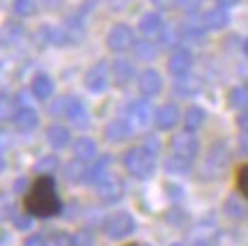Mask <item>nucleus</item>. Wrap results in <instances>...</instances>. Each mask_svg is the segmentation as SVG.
Listing matches in <instances>:
<instances>
[{
    "mask_svg": "<svg viewBox=\"0 0 248 246\" xmlns=\"http://www.w3.org/2000/svg\"><path fill=\"white\" fill-rule=\"evenodd\" d=\"M23 210L37 219H51L62 212V202L58 198L53 175H39L28 186L26 198H23Z\"/></svg>",
    "mask_w": 248,
    "mask_h": 246,
    "instance_id": "f257e3e1",
    "label": "nucleus"
},
{
    "mask_svg": "<svg viewBox=\"0 0 248 246\" xmlns=\"http://www.w3.org/2000/svg\"><path fill=\"white\" fill-rule=\"evenodd\" d=\"M124 168H126V173L136 180H152L154 173H156V159L152 152L142 148H131L124 152Z\"/></svg>",
    "mask_w": 248,
    "mask_h": 246,
    "instance_id": "f03ea898",
    "label": "nucleus"
},
{
    "mask_svg": "<svg viewBox=\"0 0 248 246\" xmlns=\"http://www.w3.org/2000/svg\"><path fill=\"white\" fill-rule=\"evenodd\" d=\"M133 230H136V219H133L129 212H113L106 221H104V232L108 239H124L129 237Z\"/></svg>",
    "mask_w": 248,
    "mask_h": 246,
    "instance_id": "7ed1b4c3",
    "label": "nucleus"
},
{
    "mask_svg": "<svg viewBox=\"0 0 248 246\" xmlns=\"http://www.w3.org/2000/svg\"><path fill=\"white\" fill-rule=\"evenodd\" d=\"M133 44H136V35H133V30L126 23H115V26L108 30L106 46L113 53L129 51V49H133Z\"/></svg>",
    "mask_w": 248,
    "mask_h": 246,
    "instance_id": "20e7f679",
    "label": "nucleus"
},
{
    "mask_svg": "<svg viewBox=\"0 0 248 246\" xmlns=\"http://www.w3.org/2000/svg\"><path fill=\"white\" fill-rule=\"evenodd\" d=\"M97 196L101 202L115 205V202L122 200V196H124V182L115 175V173H108V175L97 184Z\"/></svg>",
    "mask_w": 248,
    "mask_h": 246,
    "instance_id": "39448f33",
    "label": "nucleus"
},
{
    "mask_svg": "<svg viewBox=\"0 0 248 246\" xmlns=\"http://www.w3.org/2000/svg\"><path fill=\"white\" fill-rule=\"evenodd\" d=\"M228 161H230V149L225 143H216L212 149H209V154L204 159V173L209 177H218L225 170L228 166Z\"/></svg>",
    "mask_w": 248,
    "mask_h": 246,
    "instance_id": "423d86ee",
    "label": "nucleus"
},
{
    "mask_svg": "<svg viewBox=\"0 0 248 246\" xmlns=\"http://www.w3.org/2000/svg\"><path fill=\"white\" fill-rule=\"evenodd\" d=\"M170 152L177 154V157H184L188 161H193L198 157V152H200V143L193 136V131H182L170 141Z\"/></svg>",
    "mask_w": 248,
    "mask_h": 246,
    "instance_id": "0eeeda50",
    "label": "nucleus"
},
{
    "mask_svg": "<svg viewBox=\"0 0 248 246\" xmlns=\"http://www.w3.org/2000/svg\"><path fill=\"white\" fill-rule=\"evenodd\" d=\"M108 83H110V69H108V65L104 60H99L97 65H92L88 71H85V88L90 92H104L108 88Z\"/></svg>",
    "mask_w": 248,
    "mask_h": 246,
    "instance_id": "6e6552de",
    "label": "nucleus"
},
{
    "mask_svg": "<svg viewBox=\"0 0 248 246\" xmlns=\"http://www.w3.org/2000/svg\"><path fill=\"white\" fill-rule=\"evenodd\" d=\"M193 67V53L191 49H186V46H177L175 51L170 53L168 58V71L172 76H186L188 71Z\"/></svg>",
    "mask_w": 248,
    "mask_h": 246,
    "instance_id": "1a4fd4ad",
    "label": "nucleus"
},
{
    "mask_svg": "<svg viewBox=\"0 0 248 246\" xmlns=\"http://www.w3.org/2000/svg\"><path fill=\"white\" fill-rule=\"evenodd\" d=\"M126 117L133 127H145V124H150V120H154V111L147 99H136L126 106Z\"/></svg>",
    "mask_w": 248,
    "mask_h": 246,
    "instance_id": "9d476101",
    "label": "nucleus"
},
{
    "mask_svg": "<svg viewBox=\"0 0 248 246\" xmlns=\"http://www.w3.org/2000/svg\"><path fill=\"white\" fill-rule=\"evenodd\" d=\"M138 90H140L142 97H156L161 90H163V79H161V74L156 69H145L140 71V76H138Z\"/></svg>",
    "mask_w": 248,
    "mask_h": 246,
    "instance_id": "9b49d317",
    "label": "nucleus"
},
{
    "mask_svg": "<svg viewBox=\"0 0 248 246\" xmlns=\"http://www.w3.org/2000/svg\"><path fill=\"white\" fill-rule=\"evenodd\" d=\"M163 28H166V23H163V16L159 12H147L138 21V30H140V35L145 39H159Z\"/></svg>",
    "mask_w": 248,
    "mask_h": 246,
    "instance_id": "f8f14e48",
    "label": "nucleus"
},
{
    "mask_svg": "<svg viewBox=\"0 0 248 246\" xmlns=\"http://www.w3.org/2000/svg\"><path fill=\"white\" fill-rule=\"evenodd\" d=\"M179 120H182V113H179L177 104H163L161 108L154 111V124L161 131H168L172 127H177Z\"/></svg>",
    "mask_w": 248,
    "mask_h": 246,
    "instance_id": "ddd939ff",
    "label": "nucleus"
},
{
    "mask_svg": "<svg viewBox=\"0 0 248 246\" xmlns=\"http://www.w3.org/2000/svg\"><path fill=\"white\" fill-rule=\"evenodd\" d=\"M110 76H113V81H115L120 88H124V85H129V83L133 81V76H136V67H133L131 60L117 58V60H113V65H110Z\"/></svg>",
    "mask_w": 248,
    "mask_h": 246,
    "instance_id": "4468645a",
    "label": "nucleus"
},
{
    "mask_svg": "<svg viewBox=\"0 0 248 246\" xmlns=\"http://www.w3.org/2000/svg\"><path fill=\"white\" fill-rule=\"evenodd\" d=\"M64 117L69 120L76 129H88L90 127V115L88 111H85V106H83V101L76 97H69V104H67V113H64Z\"/></svg>",
    "mask_w": 248,
    "mask_h": 246,
    "instance_id": "2eb2a0df",
    "label": "nucleus"
},
{
    "mask_svg": "<svg viewBox=\"0 0 248 246\" xmlns=\"http://www.w3.org/2000/svg\"><path fill=\"white\" fill-rule=\"evenodd\" d=\"M131 127L133 124L129 120H122V117H115L106 124L104 129V136H106L108 143H124L129 136H131Z\"/></svg>",
    "mask_w": 248,
    "mask_h": 246,
    "instance_id": "dca6fc26",
    "label": "nucleus"
},
{
    "mask_svg": "<svg viewBox=\"0 0 248 246\" xmlns=\"http://www.w3.org/2000/svg\"><path fill=\"white\" fill-rule=\"evenodd\" d=\"M14 124H16V129L21 133L35 131L37 124H39V113H37L35 108H30V106H21L18 113L14 115Z\"/></svg>",
    "mask_w": 248,
    "mask_h": 246,
    "instance_id": "f3484780",
    "label": "nucleus"
},
{
    "mask_svg": "<svg viewBox=\"0 0 248 246\" xmlns=\"http://www.w3.org/2000/svg\"><path fill=\"white\" fill-rule=\"evenodd\" d=\"M46 141L53 149H64L71 143V131L60 122H53L46 129Z\"/></svg>",
    "mask_w": 248,
    "mask_h": 246,
    "instance_id": "a211bd4d",
    "label": "nucleus"
},
{
    "mask_svg": "<svg viewBox=\"0 0 248 246\" xmlns=\"http://www.w3.org/2000/svg\"><path fill=\"white\" fill-rule=\"evenodd\" d=\"M202 26L207 30H223L230 26V14L225 7H214L202 16Z\"/></svg>",
    "mask_w": 248,
    "mask_h": 246,
    "instance_id": "6ab92c4d",
    "label": "nucleus"
},
{
    "mask_svg": "<svg viewBox=\"0 0 248 246\" xmlns=\"http://www.w3.org/2000/svg\"><path fill=\"white\" fill-rule=\"evenodd\" d=\"M30 90H32V95H35V99H39V101H46V99L53 97V79L48 76V74H37L35 79H32V85H30Z\"/></svg>",
    "mask_w": 248,
    "mask_h": 246,
    "instance_id": "aec40b11",
    "label": "nucleus"
},
{
    "mask_svg": "<svg viewBox=\"0 0 248 246\" xmlns=\"http://www.w3.org/2000/svg\"><path fill=\"white\" fill-rule=\"evenodd\" d=\"M88 175H90V168L85 166V161L80 159H71L69 164L64 166V177L69 180L71 184H80V182H88Z\"/></svg>",
    "mask_w": 248,
    "mask_h": 246,
    "instance_id": "412c9836",
    "label": "nucleus"
},
{
    "mask_svg": "<svg viewBox=\"0 0 248 246\" xmlns=\"http://www.w3.org/2000/svg\"><path fill=\"white\" fill-rule=\"evenodd\" d=\"M74 157L85 161V164L94 161L97 159V143L92 141V138H85V136L76 138V143H74Z\"/></svg>",
    "mask_w": 248,
    "mask_h": 246,
    "instance_id": "4be33fe9",
    "label": "nucleus"
},
{
    "mask_svg": "<svg viewBox=\"0 0 248 246\" xmlns=\"http://www.w3.org/2000/svg\"><path fill=\"white\" fill-rule=\"evenodd\" d=\"M18 99L14 95H9V92H0V122H9V120H14V115L18 113Z\"/></svg>",
    "mask_w": 248,
    "mask_h": 246,
    "instance_id": "5701e85b",
    "label": "nucleus"
},
{
    "mask_svg": "<svg viewBox=\"0 0 248 246\" xmlns=\"http://www.w3.org/2000/svg\"><path fill=\"white\" fill-rule=\"evenodd\" d=\"M207 120V113L200 106H188L184 113V131H198Z\"/></svg>",
    "mask_w": 248,
    "mask_h": 246,
    "instance_id": "b1692460",
    "label": "nucleus"
},
{
    "mask_svg": "<svg viewBox=\"0 0 248 246\" xmlns=\"http://www.w3.org/2000/svg\"><path fill=\"white\" fill-rule=\"evenodd\" d=\"M175 90H177V95L191 97V95H198V92L202 90V81L186 74V76H179V79L175 81Z\"/></svg>",
    "mask_w": 248,
    "mask_h": 246,
    "instance_id": "393cba45",
    "label": "nucleus"
},
{
    "mask_svg": "<svg viewBox=\"0 0 248 246\" xmlns=\"http://www.w3.org/2000/svg\"><path fill=\"white\" fill-rule=\"evenodd\" d=\"M191 164H193V161H188V159H184V157L170 154V157L163 161V170H166L168 175H186V173L191 170Z\"/></svg>",
    "mask_w": 248,
    "mask_h": 246,
    "instance_id": "a878e982",
    "label": "nucleus"
},
{
    "mask_svg": "<svg viewBox=\"0 0 248 246\" xmlns=\"http://www.w3.org/2000/svg\"><path fill=\"white\" fill-rule=\"evenodd\" d=\"M108 166H110V157L94 159V166L90 168L88 182H94V184H99V182H101V180L108 175Z\"/></svg>",
    "mask_w": 248,
    "mask_h": 246,
    "instance_id": "bb28decb",
    "label": "nucleus"
},
{
    "mask_svg": "<svg viewBox=\"0 0 248 246\" xmlns=\"http://www.w3.org/2000/svg\"><path fill=\"white\" fill-rule=\"evenodd\" d=\"M37 0H14L12 2V12L16 14L18 18H30L37 14Z\"/></svg>",
    "mask_w": 248,
    "mask_h": 246,
    "instance_id": "cd10ccee",
    "label": "nucleus"
},
{
    "mask_svg": "<svg viewBox=\"0 0 248 246\" xmlns=\"http://www.w3.org/2000/svg\"><path fill=\"white\" fill-rule=\"evenodd\" d=\"M133 49H136V55H138L140 60H154L156 53H159V49H156V44H154V39H140V42L133 44Z\"/></svg>",
    "mask_w": 248,
    "mask_h": 246,
    "instance_id": "c85d7f7f",
    "label": "nucleus"
},
{
    "mask_svg": "<svg viewBox=\"0 0 248 246\" xmlns=\"http://www.w3.org/2000/svg\"><path fill=\"white\" fill-rule=\"evenodd\" d=\"M228 99H230L232 108H248V85L246 83H241V85H237V88H232L230 95H228Z\"/></svg>",
    "mask_w": 248,
    "mask_h": 246,
    "instance_id": "c756f323",
    "label": "nucleus"
},
{
    "mask_svg": "<svg viewBox=\"0 0 248 246\" xmlns=\"http://www.w3.org/2000/svg\"><path fill=\"white\" fill-rule=\"evenodd\" d=\"M58 166H60L58 157L55 154H46V157H42L35 164V173H39V175H53L58 170Z\"/></svg>",
    "mask_w": 248,
    "mask_h": 246,
    "instance_id": "7c9ffc66",
    "label": "nucleus"
},
{
    "mask_svg": "<svg viewBox=\"0 0 248 246\" xmlns=\"http://www.w3.org/2000/svg\"><path fill=\"white\" fill-rule=\"evenodd\" d=\"M179 30H182V39H184V42H200L204 37V30H207V28H204L202 23H186V26H182Z\"/></svg>",
    "mask_w": 248,
    "mask_h": 246,
    "instance_id": "2f4dec72",
    "label": "nucleus"
},
{
    "mask_svg": "<svg viewBox=\"0 0 248 246\" xmlns=\"http://www.w3.org/2000/svg\"><path fill=\"white\" fill-rule=\"evenodd\" d=\"M71 246H94V235L90 230H76L71 235Z\"/></svg>",
    "mask_w": 248,
    "mask_h": 246,
    "instance_id": "473e14b6",
    "label": "nucleus"
},
{
    "mask_svg": "<svg viewBox=\"0 0 248 246\" xmlns=\"http://www.w3.org/2000/svg\"><path fill=\"white\" fill-rule=\"evenodd\" d=\"M159 39L163 46H175L179 39H182V30H177V28H172V26L163 28V33H161Z\"/></svg>",
    "mask_w": 248,
    "mask_h": 246,
    "instance_id": "72a5a7b5",
    "label": "nucleus"
},
{
    "mask_svg": "<svg viewBox=\"0 0 248 246\" xmlns=\"http://www.w3.org/2000/svg\"><path fill=\"white\" fill-rule=\"evenodd\" d=\"M46 246H71V235L67 232H53L46 237Z\"/></svg>",
    "mask_w": 248,
    "mask_h": 246,
    "instance_id": "f704fd0d",
    "label": "nucleus"
},
{
    "mask_svg": "<svg viewBox=\"0 0 248 246\" xmlns=\"http://www.w3.org/2000/svg\"><path fill=\"white\" fill-rule=\"evenodd\" d=\"M225 214H230L234 219H241V216H244V207L239 205V200H237L234 196L225 200Z\"/></svg>",
    "mask_w": 248,
    "mask_h": 246,
    "instance_id": "c9c22d12",
    "label": "nucleus"
},
{
    "mask_svg": "<svg viewBox=\"0 0 248 246\" xmlns=\"http://www.w3.org/2000/svg\"><path fill=\"white\" fill-rule=\"evenodd\" d=\"M237 186H239L241 196L248 200V164L246 166H241L239 173H237Z\"/></svg>",
    "mask_w": 248,
    "mask_h": 246,
    "instance_id": "e433bc0d",
    "label": "nucleus"
},
{
    "mask_svg": "<svg viewBox=\"0 0 248 246\" xmlns=\"http://www.w3.org/2000/svg\"><path fill=\"white\" fill-rule=\"evenodd\" d=\"M200 5H202V0H177V7L186 14H195L200 9Z\"/></svg>",
    "mask_w": 248,
    "mask_h": 246,
    "instance_id": "4c0bfd02",
    "label": "nucleus"
},
{
    "mask_svg": "<svg viewBox=\"0 0 248 246\" xmlns=\"http://www.w3.org/2000/svg\"><path fill=\"white\" fill-rule=\"evenodd\" d=\"M14 226H16L18 230H30V226H32V214H14Z\"/></svg>",
    "mask_w": 248,
    "mask_h": 246,
    "instance_id": "58836bf2",
    "label": "nucleus"
},
{
    "mask_svg": "<svg viewBox=\"0 0 248 246\" xmlns=\"http://www.w3.org/2000/svg\"><path fill=\"white\" fill-rule=\"evenodd\" d=\"M142 148L147 149V152H152V154L156 157V154L161 152V141L156 138V136H154V133H152V136H147V138H145V143H142Z\"/></svg>",
    "mask_w": 248,
    "mask_h": 246,
    "instance_id": "ea45409f",
    "label": "nucleus"
},
{
    "mask_svg": "<svg viewBox=\"0 0 248 246\" xmlns=\"http://www.w3.org/2000/svg\"><path fill=\"white\" fill-rule=\"evenodd\" d=\"M67 104H69V97H58V101L51 106V113L53 115H64L67 113Z\"/></svg>",
    "mask_w": 248,
    "mask_h": 246,
    "instance_id": "a19ab883",
    "label": "nucleus"
},
{
    "mask_svg": "<svg viewBox=\"0 0 248 246\" xmlns=\"http://www.w3.org/2000/svg\"><path fill=\"white\" fill-rule=\"evenodd\" d=\"M23 246H46V237L39 235V232H35V235H30V237L23 242Z\"/></svg>",
    "mask_w": 248,
    "mask_h": 246,
    "instance_id": "79ce46f5",
    "label": "nucleus"
},
{
    "mask_svg": "<svg viewBox=\"0 0 248 246\" xmlns=\"http://www.w3.org/2000/svg\"><path fill=\"white\" fill-rule=\"evenodd\" d=\"M129 2H131V0H108V5H110L113 12H122V9H126Z\"/></svg>",
    "mask_w": 248,
    "mask_h": 246,
    "instance_id": "37998d69",
    "label": "nucleus"
},
{
    "mask_svg": "<svg viewBox=\"0 0 248 246\" xmlns=\"http://www.w3.org/2000/svg\"><path fill=\"white\" fill-rule=\"evenodd\" d=\"M237 124H239L241 131H248V108H244V111H241V115L237 117Z\"/></svg>",
    "mask_w": 248,
    "mask_h": 246,
    "instance_id": "c03bdc74",
    "label": "nucleus"
},
{
    "mask_svg": "<svg viewBox=\"0 0 248 246\" xmlns=\"http://www.w3.org/2000/svg\"><path fill=\"white\" fill-rule=\"evenodd\" d=\"M9 143H12V138H9V133L5 131V129H0V152L5 148H9Z\"/></svg>",
    "mask_w": 248,
    "mask_h": 246,
    "instance_id": "a18cd8bd",
    "label": "nucleus"
},
{
    "mask_svg": "<svg viewBox=\"0 0 248 246\" xmlns=\"http://www.w3.org/2000/svg\"><path fill=\"white\" fill-rule=\"evenodd\" d=\"M172 2H177V0H152V5L159 9H170L172 7Z\"/></svg>",
    "mask_w": 248,
    "mask_h": 246,
    "instance_id": "49530a36",
    "label": "nucleus"
},
{
    "mask_svg": "<svg viewBox=\"0 0 248 246\" xmlns=\"http://www.w3.org/2000/svg\"><path fill=\"white\" fill-rule=\"evenodd\" d=\"M26 186H28V180H26V177H18L16 182H14V191H16V194H21Z\"/></svg>",
    "mask_w": 248,
    "mask_h": 246,
    "instance_id": "de8ad7c7",
    "label": "nucleus"
},
{
    "mask_svg": "<svg viewBox=\"0 0 248 246\" xmlns=\"http://www.w3.org/2000/svg\"><path fill=\"white\" fill-rule=\"evenodd\" d=\"M239 148H241V152H244V154H248V131H244V136H241Z\"/></svg>",
    "mask_w": 248,
    "mask_h": 246,
    "instance_id": "09e8293b",
    "label": "nucleus"
},
{
    "mask_svg": "<svg viewBox=\"0 0 248 246\" xmlns=\"http://www.w3.org/2000/svg\"><path fill=\"white\" fill-rule=\"evenodd\" d=\"M218 2V7H225V9H230V7H234L239 0H216Z\"/></svg>",
    "mask_w": 248,
    "mask_h": 246,
    "instance_id": "8fccbe9b",
    "label": "nucleus"
},
{
    "mask_svg": "<svg viewBox=\"0 0 248 246\" xmlns=\"http://www.w3.org/2000/svg\"><path fill=\"white\" fill-rule=\"evenodd\" d=\"M5 168H7V161H5V154H2V152H0V173H2V170H5Z\"/></svg>",
    "mask_w": 248,
    "mask_h": 246,
    "instance_id": "3c124183",
    "label": "nucleus"
},
{
    "mask_svg": "<svg viewBox=\"0 0 248 246\" xmlns=\"http://www.w3.org/2000/svg\"><path fill=\"white\" fill-rule=\"evenodd\" d=\"M241 49H244V53H246V55H248V37H246V39H244V46H241Z\"/></svg>",
    "mask_w": 248,
    "mask_h": 246,
    "instance_id": "603ef678",
    "label": "nucleus"
},
{
    "mask_svg": "<svg viewBox=\"0 0 248 246\" xmlns=\"http://www.w3.org/2000/svg\"><path fill=\"white\" fill-rule=\"evenodd\" d=\"M195 246H214V244H212V242H198Z\"/></svg>",
    "mask_w": 248,
    "mask_h": 246,
    "instance_id": "864d4df0",
    "label": "nucleus"
},
{
    "mask_svg": "<svg viewBox=\"0 0 248 246\" xmlns=\"http://www.w3.org/2000/svg\"><path fill=\"white\" fill-rule=\"evenodd\" d=\"M170 246H182V244H170Z\"/></svg>",
    "mask_w": 248,
    "mask_h": 246,
    "instance_id": "5fc2aeb1",
    "label": "nucleus"
},
{
    "mask_svg": "<svg viewBox=\"0 0 248 246\" xmlns=\"http://www.w3.org/2000/svg\"><path fill=\"white\" fill-rule=\"evenodd\" d=\"M129 246H136V244H129Z\"/></svg>",
    "mask_w": 248,
    "mask_h": 246,
    "instance_id": "6e6d98bb",
    "label": "nucleus"
},
{
    "mask_svg": "<svg viewBox=\"0 0 248 246\" xmlns=\"http://www.w3.org/2000/svg\"><path fill=\"white\" fill-rule=\"evenodd\" d=\"M0 246H2V242H0Z\"/></svg>",
    "mask_w": 248,
    "mask_h": 246,
    "instance_id": "4d7b16f0",
    "label": "nucleus"
}]
</instances>
